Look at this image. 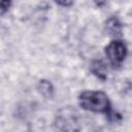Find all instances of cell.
Instances as JSON below:
<instances>
[{"mask_svg":"<svg viewBox=\"0 0 132 132\" xmlns=\"http://www.w3.org/2000/svg\"><path fill=\"white\" fill-rule=\"evenodd\" d=\"M78 104L82 109L87 111L104 113L108 117H113L110 100L108 96L102 91H96V90L82 91L78 96Z\"/></svg>","mask_w":132,"mask_h":132,"instance_id":"cell-1","label":"cell"},{"mask_svg":"<svg viewBox=\"0 0 132 132\" xmlns=\"http://www.w3.org/2000/svg\"><path fill=\"white\" fill-rule=\"evenodd\" d=\"M53 126L56 132H80L79 114L70 106L63 107L56 113Z\"/></svg>","mask_w":132,"mask_h":132,"instance_id":"cell-2","label":"cell"},{"mask_svg":"<svg viewBox=\"0 0 132 132\" xmlns=\"http://www.w3.org/2000/svg\"><path fill=\"white\" fill-rule=\"evenodd\" d=\"M104 52L109 64L116 68V67H120L123 64V62L127 57L128 50L124 41L120 39H114L105 46Z\"/></svg>","mask_w":132,"mask_h":132,"instance_id":"cell-3","label":"cell"},{"mask_svg":"<svg viewBox=\"0 0 132 132\" xmlns=\"http://www.w3.org/2000/svg\"><path fill=\"white\" fill-rule=\"evenodd\" d=\"M105 29L107 33L111 36H120L122 33V24L118 18L111 16L106 21Z\"/></svg>","mask_w":132,"mask_h":132,"instance_id":"cell-4","label":"cell"},{"mask_svg":"<svg viewBox=\"0 0 132 132\" xmlns=\"http://www.w3.org/2000/svg\"><path fill=\"white\" fill-rule=\"evenodd\" d=\"M91 71L100 79H105L107 76V67L102 60H95L91 65Z\"/></svg>","mask_w":132,"mask_h":132,"instance_id":"cell-5","label":"cell"},{"mask_svg":"<svg viewBox=\"0 0 132 132\" xmlns=\"http://www.w3.org/2000/svg\"><path fill=\"white\" fill-rule=\"evenodd\" d=\"M38 90L40 91V93L46 97H51L53 92H54V88L51 84V81L47 80H40L39 85H38Z\"/></svg>","mask_w":132,"mask_h":132,"instance_id":"cell-6","label":"cell"},{"mask_svg":"<svg viewBox=\"0 0 132 132\" xmlns=\"http://www.w3.org/2000/svg\"><path fill=\"white\" fill-rule=\"evenodd\" d=\"M10 4H11L10 1H1V2H0V13H1L2 15L5 13V11L8 10Z\"/></svg>","mask_w":132,"mask_h":132,"instance_id":"cell-7","label":"cell"},{"mask_svg":"<svg viewBox=\"0 0 132 132\" xmlns=\"http://www.w3.org/2000/svg\"><path fill=\"white\" fill-rule=\"evenodd\" d=\"M56 3H57L58 5H63V6H69V5H71V4H72V2H71V1H64V2L57 1Z\"/></svg>","mask_w":132,"mask_h":132,"instance_id":"cell-8","label":"cell"}]
</instances>
